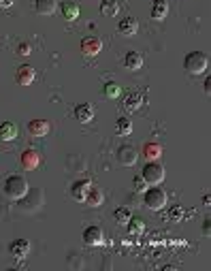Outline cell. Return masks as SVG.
I'll return each mask as SVG.
<instances>
[{"instance_id":"cell-2","label":"cell","mask_w":211,"mask_h":271,"mask_svg":"<svg viewBox=\"0 0 211 271\" xmlns=\"http://www.w3.org/2000/svg\"><path fill=\"white\" fill-rule=\"evenodd\" d=\"M207 67H209V58H207V54H203V51H190V54L184 58V68L192 75L205 73Z\"/></svg>"},{"instance_id":"cell-26","label":"cell","mask_w":211,"mask_h":271,"mask_svg":"<svg viewBox=\"0 0 211 271\" xmlns=\"http://www.w3.org/2000/svg\"><path fill=\"white\" fill-rule=\"evenodd\" d=\"M117 11H120V7H117L115 0H105V2H101V13L105 17H113L117 15Z\"/></svg>"},{"instance_id":"cell-7","label":"cell","mask_w":211,"mask_h":271,"mask_svg":"<svg viewBox=\"0 0 211 271\" xmlns=\"http://www.w3.org/2000/svg\"><path fill=\"white\" fill-rule=\"evenodd\" d=\"M84 241L87 246H105V233L101 226L92 225L84 231Z\"/></svg>"},{"instance_id":"cell-4","label":"cell","mask_w":211,"mask_h":271,"mask_svg":"<svg viewBox=\"0 0 211 271\" xmlns=\"http://www.w3.org/2000/svg\"><path fill=\"white\" fill-rule=\"evenodd\" d=\"M143 203H145V207H148V209H154V211L162 209L164 205H167V192H164L162 188H158V186H151L143 194Z\"/></svg>"},{"instance_id":"cell-30","label":"cell","mask_w":211,"mask_h":271,"mask_svg":"<svg viewBox=\"0 0 211 271\" xmlns=\"http://www.w3.org/2000/svg\"><path fill=\"white\" fill-rule=\"evenodd\" d=\"M209 231H211V222H209V218H205V222H203V233L209 235Z\"/></svg>"},{"instance_id":"cell-13","label":"cell","mask_w":211,"mask_h":271,"mask_svg":"<svg viewBox=\"0 0 211 271\" xmlns=\"http://www.w3.org/2000/svg\"><path fill=\"white\" fill-rule=\"evenodd\" d=\"M75 120L81 122V124H87V122L94 120V107L90 103H79L75 107Z\"/></svg>"},{"instance_id":"cell-11","label":"cell","mask_w":211,"mask_h":271,"mask_svg":"<svg viewBox=\"0 0 211 271\" xmlns=\"http://www.w3.org/2000/svg\"><path fill=\"white\" fill-rule=\"evenodd\" d=\"M90 188H92L90 180H77V181H73V186H70V194H73L75 201L84 203L85 201V194H87Z\"/></svg>"},{"instance_id":"cell-32","label":"cell","mask_w":211,"mask_h":271,"mask_svg":"<svg viewBox=\"0 0 211 271\" xmlns=\"http://www.w3.org/2000/svg\"><path fill=\"white\" fill-rule=\"evenodd\" d=\"M205 92H211V77H209V75H207V79H205Z\"/></svg>"},{"instance_id":"cell-12","label":"cell","mask_w":211,"mask_h":271,"mask_svg":"<svg viewBox=\"0 0 211 271\" xmlns=\"http://www.w3.org/2000/svg\"><path fill=\"white\" fill-rule=\"evenodd\" d=\"M30 252V244L26 239H13L9 244V254L13 258H26Z\"/></svg>"},{"instance_id":"cell-6","label":"cell","mask_w":211,"mask_h":271,"mask_svg":"<svg viewBox=\"0 0 211 271\" xmlns=\"http://www.w3.org/2000/svg\"><path fill=\"white\" fill-rule=\"evenodd\" d=\"M20 164H21V169H26V171L39 169V164H41V154H39L37 150H32V147H28L26 152H21Z\"/></svg>"},{"instance_id":"cell-28","label":"cell","mask_w":211,"mask_h":271,"mask_svg":"<svg viewBox=\"0 0 211 271\" xmlns=\"http://www.w3.org/2000/svg\"><path fill=\"white\" fill-rule=\"evenodd\" d=\"M17 54H21V56H30V54H32V47L28 45V43H20V45H17Z\"/></svg>"},{"instance_id":"cell-1","label":"cell","mask_w":211,"mask_h":271,"mask_svg":"<svg viewBox=\"0 0 211 271\" xmlns=\"http://www.w3.org/2000/svg\"><path fill=\"white\" fill-rule=\"evenodd\" d=\"M2 190L9 199L20 201V199H23L28 194V181H26V178H21V175H9L2 184Z\"/></svg>"},{"instance_id":"cell-5","label":"cell","mask_w":211,"mask_h":271,"mask_svg":"<svg viewBox=\"0 0 211 271\" xmlns=\"http://www.w3.org/2000/svg\"><path fill=\"white\" fill-rule=\"evenodd\" d=\"M115 158H117V162L124 164V167H132V164H137L139 152L134 150L132 145H122V147H117Z\"/></svg>"},{"instance_id":"cell-16","label":"cell","mask_w":211,"mask_h":271,"mask_svg":"<svg viewBox=\"0 0 211 271\" xmlns=\"http://www.w3.org/2000/svg\"><path fill=\"white\" fill-rule=\"evenodd\" d=\"M103 201H105V194H103L101 188H90L87 194H85L84 203L87 205V207H98V205H103Z\"/></svg>"},{"instance_id":"cell-20","label":"cell","mask_w":211,"mask_h":271,"mask_svg":"<svg viewBox=\"0 0 211 271\" xmlns=\"http://www.w3.org/2000/svg\"><path fill=\"white\" fill-rule=\"evenodd\" d=\"M167 15H169V2H167V0H156L154 7H151V17L160 22Z\"/></svg>"},{"instance_id":"cell-9","label":"cell","mask_w":211,"mask_h":271,"mask_svg":"<svg viewBox=\"0 0 211 271\" xmlns=\"http://www.w3.org/2000/svg\"><path fill=\"white\" fill-rule=\"evenodd\" d=\"M103 49V41L98 37H85L81 41V51H84V56H98Z\"/></svg>"},{"instance_id":"cell-8","label":"cell","mask_w":211,"mask_h":271,"mask_svg":"<svg viewBox=\"0 0 211 271\" xmlns=\"http://www.w3.org/2000/svg\"><path fill=\"white\" fill-rule=\"evenodd\" d=\"M117 32L122 34V37H134V34L139 32V22L134 20V17H122L120 23H117Z\"/></svg>"},{"instance_id":"cell-31","label":"cell","mask_w":211,"mask_h":271,"mask_svg":"<svg viewBox=\"0 0 211 271\" xmlns=\"http://www.w3.org/2000/svg\"><path fill=\"white\" fill-rule=\"evenodd\" d=\"M13 2H15V0H0V9H9V7H13Z\"/></svg>"},{"instance_id":"cell-27","label":"cell","mask_w":211,"mask_h":271,"mask_svg":"<svg viewBox=\"0 0 211 271\" xmlns=\"http://www.w3.org/2000/svg\"><path fill=\"white\" fill-rule=\"evenodd\" d=\"M113 218H115L117 225H128V220L132 218V214H130V209H128V207H117L113 211Z\"/></svg>"},{"instance_id":"cell-14","label":"cell","mask_w":211,"mask_h":271,"mask_svg":"<svg viewBox=\"0 0 211 271\" xmlns=\"http://www.w3.org/2000/svg\"><path fill=\"white\" fill-rule=\"evenodd\" d=\"M28 133L32 137H45L49 133V122L47 120H30L28 122Z\"/></svg>"},{"instance_id":"cell-15","label":"cell","mask_w":211,"mask_h":271,"mask_svg":"<svg viewBox=\"0 0 211 271\" xmlns=\"http://www.w3.org/2000/svg\"><path fill=\"white\" fill-rule=\"evenodd\" d=\"M58 9V0H34V11L39 15H54Z\"/></svg>"},{"instance_id":"cell-21","label":"cell","mask_w":211,"mask_h":271,"mask_svg":"<svg viewBox=\"0 0 211 271\" xmlns=\"http://www.w3.org/2000/svg\"><path fill=\"white\" fill-rule=\"evenodd\" d=\"M143 156L148 158V160H158V158L162 156V147L158 143H145L143 145Z\"/></svg>"},{"instance_id":"cell-33","label":"cell","mask_w":211,"mask_h":271,"mask_svg":"<svg viewBox=\"0 0 211 271\" xmlns=\"http://www.w3.org/2000/svg\"><path fill=\"white\" fill-rule=\"evenodd\" d=\"M209 201H211V197H209V194H205V197H203V203L209 205Z\"/></svg>"},{"instance_id":"cell-10","label":"cell","mask_w":211,"mask_h":271,"mask_svg":"<svg viewBox=\"0 0 211 271\" xmlns=\"http://www.w3.org/2000/svg\"><path fill=\"white\" fill-rule=\"evenodd\" d=\"M34 77H37V73H34V68L30 64H21V67L15 70V81L20 86H30L34 81Z\"/></svg>"},{"instance_id":"cell-17","label":"cell","mask_w":211,"mask_h":271,"mask_svg":"<svg viewBox=\"0 0 211 271\" xmlns=\"http://www.w3.org/2000/svg\"><path fill=\"white\" fill-rule=\"evenodd\" d=\"M124 67L128 70H139L141 67H143V56H141L139 51H128V54L124 56Z\"/></svg>"},{"instance_id":"cell-3","label":"cell","mask_w":211,"mask_h":271,"mask_svg":"<svg viewBox=\"0 0 211 271\" xmlns=\"http://www.w3.org/2000/svg\"><path fill=\"white\" fill-rule=\"evenodd\" d=\"M141 178L145 180V184H148V186H160L162 180H164V167L158 160H149L143 167Z\"/></svg>"},{"instance_id":"cell-25","label":"cell","mask_w":211,"mask_h":271,"mask_svg":"<svg viewBox=\"0 0 211 271\" xmlns=\"http://www.w3.org/2000/svg\"><path fill=\"white\" fill-rule=\"evenodd\" d=\"M103 92H105V96H107V98H120L122 96V86L115 84V81H109V84H105Z\"/></svg>"},{"instance_id":"cell-19","label":"cell","mask_w":211,"mask_h":271,"mask_svg":"<svg viewBox=\"0 0 211 271\" xmlns=\"http://www.w3.org/2000/svg\"><path fill=\"white\" fill-rule=\"evenodd\" d=\"M17 137V126L13 122H2L0 124V141H13Z\"/></svg>"},{"instance_id":"cell-18","label":"cell","mask_w":211,"mask_h":271,"mask_svg":"<svg viewBox=\"0 0 211 271\" xmlns=\"http://www.w3.org/2000/svg\"><path fill=\"white\" fill-rule=\"evenodd\" d=\"M141 105H143V98H141V94H137V92H128L126 96H124V107H126V111H130V113L139 111Z\"/></svg>"},{"instance_id":"cell-29","label":"cell","mask_w":211,"mask_h":271,"mask_svg":"<svg viewBox=\"0 0 211 271\" xmlns=\"http://www.w3.org/2000/svg\"><path fill=\"white\" fill-rule=\"evenodd\" d=\"M145 180L143 178H134V188H137V190H145Z\"/></svg>"},{"instance_id":"cell-23","label":"cell","mask_w":211,"mask_h":271,"mask_svg":"<svg viewBox=\"0 0 211 271\" xmlns=\"http://www.w3.org/2000/svg\"><path fill=\"white\" fill-rule=\"evenodd\" d=\"M126 226H128V231H130V235H143V233H145V222H143V218H130Z\"/></svg>"},{"instance_id":"cell-24","label":"cell","mask_w":211,"mask_h":271,"mask_svg":"<svg viewBox=\"0 0 211 271\" xmlns=\"http://www.w3.org/2000/svg\"><path fill=\"white\" fill-rule=\"evenodd\" d=\"M115 131H117V135H122V137H128V135L132 133V122L128 120V117H120V120L115 122Z\"/></svg>"},{"instance_id":"cell-22","label":"cell","mask_w":211,"mask_h":271,"mask_svg":"<svg viewBox=\"0 0 211 271\" xmlns=\"http://www.w3.org/2000/svg\"><path fill=\"white\" fill-rule=\"evenodd\" d=\"M62 15H64V20L75 22L79 17V7L75 2H62Z\"/></svg>"}]
</instances>
